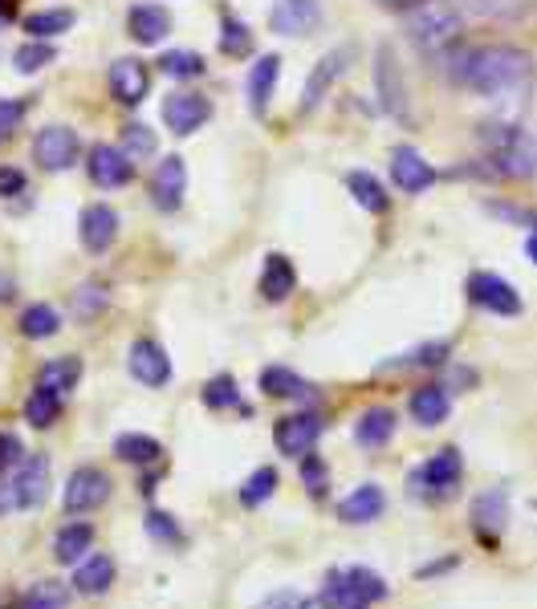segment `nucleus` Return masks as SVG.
Instances as JSON below:
<instances>
[{
	"label": "nucleus",
	"mask_w": 537,
	"mask_h": 609,
	"mask_svg": "<svg viewBox=\"0 0 537 609\" xmlns=\"http://www.w3.org/2000/svg\"><path fill=\"white\" fill-rule=\"evenodd\" d=\"M448 78L473 94H509L534 78V58L517 46H468L448 53Z\"/></svg>",
	"instance_id": "nucleus-1"
},
{
	"label": "nucleus",
	"mask_w": 537,
	"mask_h": 609,
	"mask_svg": "<svg viewBox=\"0 0 537 609\" xmlns=\"http://www.w3.org/2000/svg\"><path fill=\"white\" fill-rule=\"evenodd\" d=\"M480 142H485V159H480V176L493 179H529L537 171V147L521 127L509 122H489L480 127Z\"/></svg>",
	"instance_id": "nucleus-2"
},
{
	"label": "nucleus",
	"mask_w": 537,
	"mask_h": 609,
	"mask_svg": "<svg viewBox=\"0 0 537 609\" xmlns=\"http://www.w3.org/2000/svg\"><path fill=\"white\" fill-rule=\"evenodd\" d=\"M404 29H407V41L416 49H424V53H444V49L460 46L465 17H460L448 0H416V4L404 12Z\"/></svg>",
	"instance_id": "nucleus-3"
},
{
	"label": "nucleus",
	"mask_w": 537,
	"mask_h": 609,
	"mask_svg": "<svg viewBox=\"0 0 537 609\" xmlns=\"http://www.w3.org/2000/svg\"><path fill=\"white\" fill-rule=\"evenodd\" d=\"M387 598V581L370 569H338V573L326 577L322 586V609H358V606H370V601H382Z\"/></svg>",
	"instance_id": "nucleus-4"
},
{
	"label": "nucleus",
	"mask_w": 537,
	"mask_h": 609,
	"mask_svg": "<svg viewBox=\"0 0 537 609\" xmlns=\"http://www.w3.org/2000/svg\"><path fill=\"white\" fill-rule=\"evenodd\" d=\"M322 439V419L314 415V410H298V415H286V419H277L274 427V443L281 456L289 459H306L318 447Z\"/></svg>",
	"instance_id": "nucleus-5"
},
{
	"label": "nucleus",
	"mask_w": 537,
	"mask_h": 609,
	"mask_svg": "<svg viewBox=\"0 0 537 609\" xmlns=\"http://www.w3.org/2000/svg\"><path fill=\"white\" fill-rule=\"evenodd\" d=\"M465 289H468V301H477L480 309H489V313H497V317L521 313V293H517V284L497 277V272H473Z\"/></svg>",
	"instance_id": "nucleus-6"
},
{
	"label": "nucleus",
	"mask_w": 537,
	"mask_h": 609,
	"mask_svg": "<svg viewBox=\"0 0 537 609\" xmlns=\"http://www.w3.org/2000/svg\"><path fill=\"white\" fill-rule=\"evenodd\" d=\"M110 500V476L102 468H73L61 492L66 512H95Z\"/></svg>",
	"instance_id": "nucleus-7"
},
{
	"label": "nucleus",
	"mask_w": 537,
	"mask_h": 609,
	"mask_svg": "<svg viewBox=\"0 0 537 609\" xmlns=\"http://www.w3.org/2000/svg\"><path fill=\"white\" fill-rule=\"evenodd\" d=\"M127 370H131L135 382H143V387H151V390L171 382V358L156 338L131 341V350H127Z\"/></svg>",
	"instance_id": "nucleus-8"
},
{
	"label": "nucleus",
	"mask_w": 537,
	"mask_h": 609,
	"mask_svg": "<svg viewBox=\"0 0 537 609\" xmlns=\"http://www.w3.org/2000/svg\"><path fill=\"white\" fill-rule=\"evenodd\" d=\"M78 151H82V139L70 127H46L33 139V159L41 171H66L78 163Z\"/></svg>",
	"instance_id": "nucleus-9"
},
{
	"label": "nucleus",
	"mask_w": 537,
	"mask_h": 609,
	"mask_svg": "<svg viewBox=\"0 0 537 609\" xmlns=\"http://www.w3.org/2000/svg\"><path fill=\"white\" fill-rule=\"evenodd\" d=\"M90 179H95V188L102 191H115V188H127L135 176V159L122 147H107V142H98L90 147V163H86Z\"/></svg>",
	"instance_id": "nucleus-10"
},
{
	"label": "nucleus",
	"mask_w": 537,
	"mask_h": 609,
	"mask_svg": "<svg viewBox=\"0 0 537 609\" xmlns=\"http://www.w3.org/2000/svg\"><path fill=\"white\" fill-rule=\"evenodd\" d=\"M9 480H12V492H17L21 512L41 508L49 496V459L46 456H24L21 463L9 471Z\"/></svg>",
	"instance_id": "nucleus-11"
},
{
	"label": "nucleus",
	"mask_w": 537,
	"mask_h": 609,
	"mask_svg": "<svg viewBox=\"0 0 537 609\" xmlns=\"http://www.w3.org/2000/svg\"><path fill=\"white\" fill-rule=\"evenodd\" d=\"M78 236H82L86 252H95V257L110 252V244L119 240V211L110 208V203H90V208H82Z\"/></svg>",
	"instance_id": "nucleus-12"
},
{
	"label": "nucleus",
	"mask_w": 537,
	"mask_h": 609,
	"mask_svg": "<svg viewBox=\"0 0 537 609\" xmlns=\"http://www.w3.org/2000/svg\"><path fill=\"white\" fill-rule=\"evenodd\" d=\"M212 118V102L203 94H191V90H179V94H168L163 102V122H168L171 134H196Z\"/></svg>",
	"instance_id": "nucleus-13"
},
{
	"label": "nucleus",
	"mask_w": 537,
	"mask_h": 609,
	"mask_svg": "<svg viewBox=\"0 0 537 609\" xmlns=\"http://www.w3.org/2000/svg\"><path fill=\"white\" fill-rule=\"evenodd\" d=\"M391 179L395 188L407 191V196H419L436 183V167L416 151V147H395L391 151Z\"/></svg>",
	"instance_id": "nucleus-14"
},
{
	"label": "nucleus",
	"mask_w": 537,
	"mask_h": 609,
	"mask_svg": "<svg viewBox=\"0 0 537 609\" xmlns=\"http://www.w3.org/2000/svg\"><path fill=\"white\" fill-rule=\"evenodd\" d=\"M375 86H379V106H382V110H387L391 118H404L407 114V82H404V70L395 66V49L391 46L379 49Z\"/></svg>",
	"instance_id": "nucleus-15"
},
{
	"label": "nucleus",
	"mask_w": 537,
	"mask_h": 609,
	"mask_svg": "<svg viewBox=\"0 0 537 609\" xmlns=\"http://www.w3.org/2000/svg\"><path fill=\"white\" fill-rule=\"evenodd\" d=\"M322 21V0H277L274 12H269V24H274L281 37H301L318 29Z\"/></svg>",
	"instance_id": "nucleus-16"
},
{
	"label": "nucleus",
	"mask_w": 537,
	"mask_h": 609,
	"mask_svg": "<svg viewBox=\"0 0 537 609\" xmlns=\"http://www.w3.org/2000/svg\"><path fill=\"white\" fill-rule=\"evenodd\" d=\"M151 90V73L139 58H119L110 66V94L122 106H139Z\"/></svg>",
	"instance_id": "nucleus-17"
},
{
	"label": "nucleus",
	"mask_w": 537,
	"mask_h": 609,
	"mask_svg": "<svg viewBox=\"0 0 537 609\" xmlns=\"http://www.w3.org/2000/svg\"><path fill=\"white\" fill-rule=\"evenodd\" d=\"M183 188H188V167L179 154H168L151 176V203L159 211H176L183 203Z\"/></svg>",
	"instance_id": "nucleus-18"
},
{
	"label": "nucleus",
	"mask_w": 537,
	"mask_h": 609,
	"mask_svg": "<svg viewBox=\"0 0 537 609\" xmlns=\"http://www.w3.org/2000/svg\"><path fill=\"white\" fill-rule=\"evenodd\" d=\"M115 577H119V565L110 552H90L78 569H73V593H82V598H102L110 586H115Z\"/></svg>",
	"instance_id": "nucleus-19"
},
{
	"label": "nucleus",
	"mask_w": 537,
	"mask_h": 609,
	"mask_svg": "<svg viewBox=\"0 0 537 609\" xmlns=\"http://www.w3.org/2000/svg\"><path fill=\"white\" fill-rule=\"evenodd\" d=\"M342 70H347V49H335V53H326V58L314 66L310 78H306V90H301V110H306V114L318 110V102L335 90V82L342 78Z\"/></svg>",
	"instance_id": "nucleus-20"
},
{
	"label": "nucleus",
	"mask_w": 537,
	"mask_h": 609,
	"mask_svg": "<svg viewBox=\"0 0 537 609\" xmlns=\"http://www.w3.org/2000/svg\"><path fill=\"white\" fill-rule=\"evenodd\" d=\"M387 512V496H382L379 483H358L347 500H338V520L342 525H370Z\"/></svg>",
	"instance_id": "nucleus-21"
},
{
	"label": "nucleus",
	"mask_w": 537,
	"mask_h": 609,
	"mask_svg": "<svg viewBox=\"0 0 537 609\" xmlns=\"http://www.w3.org/2000/svg\"><path fill=\"white\" fill-rule=\"evenodd\" d=\"M460 471H465V463H460V451H456V447H444V451H436V456H431L428 463L416 471V483H419V488H436V492H448V488H456V483H460Z\"/></svg>",
	"instance_id": "nucleus-22"
},
{
	"label": "nucleus",
	"mask_w": 537,
	"mask_h": 609,
	"mask_svg": "<svg viewBox=\"0 0 537 609\" xmlns=\"http://www.w3.org/2000/svg\"><path fill=\"white\" fill-rule=\"evenodd\" d=\"M127 29H131V37L139 46H159L171 33V12L159 9V4H135L127 12Z\"/></svg>",
	"instance_id": "nucleus-23"
},
{
	"label": "nucleus",
	"mask_w": 537,
	"mask_h": 609,
	"mask_svg": "<svg viewBox=\"0 0 537 609\" xmlns=\"http://www.w3.org/2000/svg\"><path fill=\"white\" fill-rule=\"evenodd\" d=\"M277 78H281V58H277V53H265V58L249 70L252 114H265V110H269V102H274V94H277Z\"/></svg>",
	"instance_id": "nucleus-24"
},
{
	"label": "nucleus",
	"mask_w": 537,
	"mask_h": 609,
	"mask_svg": "<svg viewBox=\"0 0 537 609\" xmlns=\"http://www.w3.org/2000/svg\"><path fill=\"white\" fill-rule=\"evenodd\" d=\"M86 552H95V525L70 520V525L53 537V557H58V565H82Z\"/></svg>",
	"instance_id": "nucleus-25"
},
{
	"label": "nucleus",
	"mask_w": 537,
	"mask_h": 609,
	"mask_svg": "<svg viewBox=\"0 0 537 609\" xmlns=\"http://www.w3.org/2000/svg\"><path fill=\"white\" fill-rule=\"evenodd\" d=\"M407 410H411V419L419 427H440L453 415V395H448V387H419L407 402Z\"/></svg>",
	"instance_id": "nucleus-26"
},
{
	"label": "nucleus",
	"mask_w": 537,
	"mask_h": 609,
	"mask_svg": "<svg viewBox=\"0 0 537 609\" xmlns=\"http://www.w3.org/2000/svg\"><path fill=\"white\" fill-rule=\"evenodd\" d=\"M115 459L135 463V468H156V463H163V443L143 431H127L115 439Z\"/></svg>",
	"instance_id": "nucleus-27"
},
{
	"label": "nucleus",
	"mask_w": 537,
	"mask_h": 609,
	"mask_svg": "<svg viewBox=\"0 0 537 609\" xmlns=\"http://www.w3.org/2000/svg\"><path fill=\"white\" fill-rule=\"evenodd\" d=\"M294 289H298V272H294L289 257L269 252V257H265V269H261V297L277 304V301H286Z\"/></svg>",
	"instance_id": "nucleus-28"
},
{
	"label": "nucleus",
	"mask_w": 537,
	"mask_h": 609,
	"mask_svg": "<svg viewBox=\"0 0 537 609\" xmlns=\"http://www.w3.org/2000/svg\"><path fill=\"white\" fill-rule=\"evenodd\" d=\"M78 382H82V358H78V353L53 358V362H46V366H41V375H37V387L58 390L61 399H66V395H70Z\"/></svg>",
	"instance_id": "nucleus-29"
},
{
	"label": "nucleus",
	"mask_w": 537,
	"mask_h": 609,
	"mask_svg": "<svg viewBox=\"0 0 537 609\" xmlns=\"http://www.w3.org/2000/svg\"><path fill=\"white\" fill-rule=\"evenodd\" d=\"M391 435H395V410L370 407V410H362V415H358L355 439L362 447H382L387 439H391Z\"/></svg>",
	"instance_id": "nucleus-30"
},
{
	"label": "nucleus",
	"mask_w": 537,
	"mask_h": 609,
	"mask_svg": "<svg viewBox=\"0 0 537 609\" xmlns=\"http://www.w3.org/2000/svg\"><path fill=\"white\" fill-rule=\"evenodd\" d=\"M257 382H261V390L269 399H306L310 395V382L298 378L294 370H286V366H265Z\"/></svg>",
	"instance_id": "nucleus-31"
},
{
	"label": "nucleus",
	"mask_w": 537,
	"mask_h": 609,
	"mask_svg": "<svg viewBox=\"0 0 537 609\" xmlns=\"http://www.w3.org/2000/svg\"><path fill=\"white\" fill-rule=\"evenodd\" d=\"M347 188H350V196H355L358 208L370 211V216H382V211H387V203H391L387 188H382V183L375 176H370V171H350V176H347Z\"/></svg>",
	"instance_id": "nucleus-32"
},
{
	"label": "nucleus",
	"mask_w": 537,
	"mask_h": 609,
	"mask_svg": "<svg viewBox=\"0 0 537 609\" xmlns=\"http://www.w3.org/2000/svg\"><path fill=\"white\" fill-rule=\"evenodd\" d=\"M61 419V395L49 387H37L29 399H24V422L33 427V431H49L53 422Z\"/></svg>",
	"instance_id": "nucleus-33"
},
{
	"label": "nucleus",
	"mask_w": 537,
	"mask_h": 609,
	"mask_svg": "<svg viewBox=\"0 0 537 609\" xmlns=\"http://www.w3.org/2000/svg\"><path fill=\"white\" fill-rule=\"evenodd\" d=\"M58 329H61L58 309H53V304H46V301L29 304V309L21 313V333H24L29 341H49V338H58Z\"/></svg>",
	"instance_id": "nucleus-34"
},
{
	"label": "nucleus",
	"mask_w": 537,
	"mask_h": 609,
	"mask_svg": "<svg viewBox=\"0 0 537 609\" xmlns=\"http://www.w3.org/2000/svg\"><path fill=\"white\" fill-rule=\"evenodd\" d=\"M73 9H46V12H33L24 17V33H33V41H49V37H61L73 29Z\"/></svg>",
	"instance_id": "nucleus-35"
},
{
	"label": "nucleus",
	"mask_w": 537,
	"mask_h": 609,
	"mask_svg": "<svg viewBox=\"0 0 537 609\" xmlns=\"http://www.w3.org/2000/svg\"><path fill=\"white\" fill-rule=\"evenodd\" d=\"M21 609H70V586H61V581H37L21 598Z\"/></svg>",
	"instance_id": "nucleus-36"
},
{
	"label": "nucleus",
	"mask_w": 537,
	"mask_h": 609,
	"mask_svg": "<svg viewBox=\"0 0 537 609\" xmlns=\"http://www.w3.org/2000/svg\"><path fill=\"white\" fill-rule=\"evenodd\" d=\"M200 399H203V407H208V410H232V407H240L237 378H232V375L208 378V387L200 390Z\"/></svg>",
	"instance_id": "nucleus-37"
},
{
	"label": "nucleus",
	"mask_w": 537,
	"mask_h": 609,
	"mask_svg": "<svg viewBox=\"0 0 537 609\" xmlns=\"http://www.w3.org/2000/svg\"><path fill=\"white\" fill-rule=\"evenodd\" d=\"M220 53H225V58H249L252 53L249 24L237 21V17H225V21H220Z\"/></svg>",
	"instance_id": "nucleus-38"
},
{
	"label": "nucleus",
	"mask_w": 537,
	"mask_h": 609,
	"mask_svg": "<svg viewBox=\"0 0 537 609\" xmlns=\"http://www.w3.org/2000/svg\"><path fill=\"white\" fill-rule=\"evenodd\" d=\"M159 70L168 73V78L188 82V78H200L203 73V58L200 53H191V49H168V53L159 58Z\"/></svg>",
	"instance_id": "nucleus-39"
},
{
	"label": "nucleus",
	"mask_w": 537,
	"mask_h": 609,
	"mask_svg": "<svg viewBox=\"0 0 537 609\" xmlns=\"http://www.w3.org/2000/svg\"><path fill=\"white\" fill-rule=\"evenodd\" d=\"M274 492H277V471L274 468H257L249 480L240 483V505H245V508H261Z\"/></svg>",
	"instance_id": "nucleus-40"
},
{
	"label": "nucleus",
	"mask_w": 537,
	"mask_h": 609,
	"mask_svg": "<svg viewBox=\"0 0 537 609\" xmlns=\"http://www.w3.org/2000/svg\"><path fill=\"white\" fill-rule=\"evenodd\" d=\"M143 528H147V537L151 540H159V545H171V549H179L183 545V528H179V520L171 512H159V508H151L147 512V520H143Z\"/></svg>",
	"instance_id": "nucleus-41"
},
{
	"label": "nucleus",
	"mask_w": 537,
	"mask_h": 609,
	"mask_svg": "<svg viewBox=\"0 0 537 609\" xmlns=\"http://www.w3.org/2000/svg\"><path fill=\"white\" fill-rule=\"evenodd\" d=\"M53 58H58V53H53L49 41H24V46L12 53V66H17V73H37L46 70Z\"/></svg>",
	"instance_id": "nucleus-42"
},
{
	"label": "nucleus",
	"mask_w": 537,
	"mask_h": 609,
	"mask_svg": "<svg viewBox=\"0 0 537 609\" xmlns=\"http://www.w3.org/2000/svg\"><path fill=\"white\" fill-rule=\"evenodd\" d=\"M122 151L131 154V159H147V154H156V130L143 127V122L122 127Z\"/></svg>",
	"instance_id": "nucleus-43"
},
{
	"label": "nucleus",
	"mask_w": 537,
	"mask_h": 609,
	"mask_svg": "<svg viewBox=\"0 0 537 609\" xmlns=\"http://www.w3.org/2000/svg\"><path fill=\"white\" fill-rule=\"evenodd\" d=\"M477 520L489 528H505V492H489L477 500Z\"/></svg>",
	"instance_id": "nucleus-44"
},
{
	"label": "nucleus",
	"mask_w": 537,
	"mask_h": 609,
	"mask_svg": "<svg viewBox=\"0 0 537 609\" xmlns=\"http://www.w3.org/2000/svg\"><path fill=\"white\" fill-rule=\"evenodd\" d=\"M24 110H29V102H24V98H0V139H9L12 130L21 127Z\"/></svg>",
	"instance_id": "nucleus-45"
},
{
	"label": "nucleus",
	"mask_w": 537,
	"mask_h": 609,
	"mask_svg": "<svg viewBox=\"0 0 537 609\" xmlns=\"http://www.w3.org/2000/svg\"><path fill=\"white\" fill-rule=\"evenodd\" d=\"M24 459V443H21V435H12V431H0V476H9L17 463Z\"/></svg>",
	"instance_id": "nucleus-46"
},
{
	"label": "nucleus",
	"mask_w": 537,
	"mask_h": 609,
	"mask_svg": "<svg viewBox=\"0 0 537 609\" xmlns=\"http://www.w3.org/2000/svg\"><path fill=\"white\" fill-rule=\"evenodd\" d=\"M489 211H493V216H501V220L517 223V228H534V232H537V211L517 208V203H497V200L489 203Z\"/></svg>",
	"instance_id": "nucleus-47"
},
{
	"label": "nucleus",
	"mask_w": 537,
	"mask_h": 609,
	"mask_svg": "<svg viewBox=\"0 0 537 609\" xmlns=\"http://www.w3.org/2000/svg\"><path fill=\"white\" fill-rule=\"evenodd\" d=\"M301 480H306V488H310L314 496H322L326 492V463L318 456H306L301 459Z\"/></svg>",
	"instance_id": "nucleus-48"
},
{
	"label": "nucleus",
	"mask_w": 537,
	"mask_h": 609,
	"mask_svg": "<svg viewBox=\"0 0 537 609\" xmlns=\"http://www.w3.org/2000/svg\"><path fill=\"white\" fill-rule=\"evenodd\" d=\"M107 309V289H98V284H86L82 293H78V317H95Z\"/></svg>",
	"instance_id": "nucleus-49"
},
{
	"label": "nucleus",
	"mask_w": 537,
	"mask_h": 609,
	"mask_svg": "<svg viewBox=\"0 0 537 609\" xmlns=\"http://www.w3.org/2000/svg\"><path fill=\"white\" fill-rule=\"evenodd\" d=\"M257 609H310V598H301L294 589H277V593H269Z\"/></svg>",
	"instance_id": "nucleus-50"
},
{
	"label": "nucleus",
	"mask_w": 537,
	"mask_h": 609,
	"mask_svg": "<svg viewBox=\"0 0 537 609\" xmlns=\"http://www.w3.org/2000/svg\"><path fill=\"white\" fill-rule=\"evenodd\" d=\"M24 171H17V167H0V200H9V196H21L24 191Z\"/></svg>",
	"instance_id": "nucleus-51"
},
{
	"label": "nucleus",
	"mask_w": 537,
	"mask_h": 609,
	"mask_svg": "<svg viewBox=\"0 0 537 609\" xmlns=\"http://www.w3.org/2000/svg\"><path fill=\"white\" fill-rule=\"evenodd\" d=\"M9 512H21V505H17L12 480H9V476H0V516H9Z\"/></svg>",
	"instance_id": "nucleus-52"
},
{
	"label": "nucleus",
	"mask_w": 537,
	"mask_h": 609,
	"mask_svg": "<svg viewBox=\"0 0 537 609\" xmlns=\"http://www.w3.org/2000/svg\"><path fill=\"white\" fill-rule=\"evenodd\" d=\"M12 21H17V4H12V0H0V29Z\"/></svg>",
	"instance_id": "nucleus-53"
},
{
	"label": "nucleus",
	"mask_w": 537,
	"mask_h": 609,
	"mask_svg": "<svg viewBox=\"0 0 537 609\" xmlns=\"http://www.w3.org/2000/svg\"><path fill=\"white\" fill-rule=\"evenodd\" d=\"M382 9H399V12H407L411 9V0H379Z\"/></svg>",
	"instance_id": "nucleus-54"
},
{
	"label": "nucleus",
	"mask_w": 537,
	"mask_h": 609,
	"mask_svg": "<svg viewBox=\"0 0 537 609\" xmlns=\"http://www.w3.org/2000/svg\"><path fill=\"white\" fill-rule=\"evenodd\" d=\"M9 297H12V284L4 281V277H0V301H9Z\"/></svg>",
	"instance_id": "nucleus-55"
},
{
	"label": "nucleus",
	"mask_w": 537,
	"mask_h": 609,
	"mask_svg": "<svg viewBox=\"0 0 537 609\" xmlns=\"http://www.w3.org/2000/svg\"><path fill=\"white\" fill-rule=\"evenodd\" d=\"M526 252H529V257L537 260V232H534V236H529V240H526Z\"/></svg>",
	"instance_id": "nucleus-56"
},
{
	"label": "nucleus",
	"mask_w": 537,
	"mask_h": 609,
	"mask_svg": "<svg viewBox=\"0 0 537 609\" xmlns=\"http://www.w3.org/2000/svg\"><path fill=\"white\" fill-rule=\"evenodd\" d=\"M358 609H367V606H358Z\"/></svg>",
	"instance_id": "nucleus-57"
}]
</instances>
